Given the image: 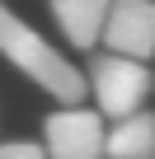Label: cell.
<instances>
[{
	"mask_svg": "<svg viewBox=\"0 0 155 159\" xmlns=\"http://www.w3.org/2000/svg\"><path fill=\"white\" fill-rule=\"evenodd\" d=\"M52 19L61 28V38L80 52H94L104 42V24H108V5L113 0H47Z\"/></svg>",
	"mask_w": 155,
	"mask_h": 159,
	"instance_id": "cell-5",
	"label": "cell"
},
{
	"mask_svg": "<svg viewBox=\"0 0 155 159\" xmlns=\"http://www.w3.org/2000/svg\"><path fill=\"white\" fill-rule=\"evenodd\" d=\"M108 159H155V112L150 108L108 126Z\"/></svg>",
	"mask_w": 155,
	"mask_h": 159,
	"instance_id": "cell-6",
	"label": "cell"
},
{
	"mask_svg": "<svg viewBox=\"0 0 155 159\" xmlns=\"http://www.w3.org/2000/svg\"><path fill=\"white\" fill-rule=\"evenodd\" d=\"M0 56H5L24 80H33L42 94H52V98L66 103V108H75V103L90 94L85 70L75 66L66 52H56L33 24H24L5 0H0Z\"/></svg>",
	"mask_w": 155,
	"mask_h": 159,
	"instance_id": "cell-1",
	"label": "cell"
},
{
	"mask_svg": "<svg viewBox=\"0 0 155 159\" xmlns=\"http://www.w3.org/2000/svg\"><path fill=\"white\" fill-rule=\"evenodd\" d=\"M85 84H90L99 112L113 117V122H122V117H132V112H141V108L150 103V94H155V75H150L146 61L99 52V56L90 61V70H85Z\"/></svg>",
	"mask_w": 155,
	"mask_h": 159,
	"instance_id": "cell-2",
	"label": "cell"
},
{
	"mask_svg": "<svg viewBox=\"0 0 155 159\" xmlns=\"http://www.w3.org/2000/svg\"><path fill=\"white\" fill-rule=\"evenodd\" d=\"M0 159H47V150L38 140H5L0 145Z\"/></svg>",
	"mask_w": 155,
	"mask_h": 159,
	"instance_id": "cell-7",
	"label": "cell"
},
{
	"mask_svg": "<svg viewBox=\"0 0 155 159\" xmlns=\"http://www.w3.org/2000/svg\"><path fill=\"white\" fill-rule=\"evenodd\" d=\"M47 159H108V126L99 108H56L42 122Z\"/></svg>",
	"mask_w": 155,
	"mask_h": 159,
	"instance_id": "cell-3",
	"label": "cell"
},
{
	"mask_svg": "<svg viewBox=\"0 0 155 159\" xmlns=\"http://www.w3.org/2000/svg\"><path fill=\"white\" fill-rule=\"evenodd\" d=\"M104 52L132 61L155 56V0H113L104 24Z\"/></svg>",
	"mask_w": 155,
	"mask_h": 159,
	"instance_id": "cell-4",
	"label": "cell"
}]
</instances>
